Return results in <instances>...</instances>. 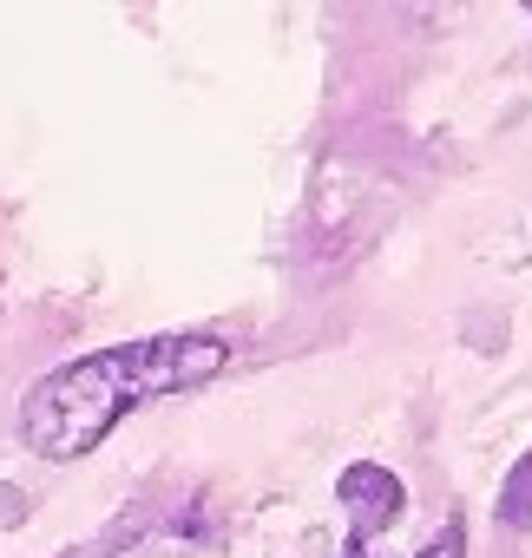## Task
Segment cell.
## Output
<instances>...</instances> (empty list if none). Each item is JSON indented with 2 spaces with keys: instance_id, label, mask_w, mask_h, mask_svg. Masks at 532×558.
Here are the masks:
<instances>
[{
  "instance_id": "obj_5",
  "label": "cell",
  "mask_w": 532,
  "mask_h": 558,
  "mask_svg": "<svg viewBox=\"0 0 532 558\" xmlns=\"http://www.w3.org/2000/svg\"><path fill=\"white\" fill-rule=\"evenodd\" d=\"M519 8H525V21H532V0H519Z\"/></svg>"
},
{
  "instance_id": "obj_2",
  "label": "cell",
  "mask_w": 532,
  "mask_h": 558,
  "mask_svg": "<svg viewBox=\"0 0 532 558\" xmlns=\"http://www.w3.org/2000/svg\"><path fill=\"white\" fill-rule=\"evenodd\" d=\"M342 506L355 512V538H349V558H368V538H388L395 532V519H401V506H408V493H401V480L388 473V466H375V460H355L349 473H342Z\"/></svg>"
},
{
  "instance_id": "obj_4",
  "label": "cell",
  "mask_w": 532,
  "mask_h": 558,
  "mask_svg": "<svg viewBox=\"0 0 532 558\" xmlns=\"http://www.w3.org/2000/svg\"><path fill=\"white\" fill-rule=\"evenodd\" d=\"M414 558H467V519L454 512V519H447V525L434 532V545H421Z\"/></svg>"
},
{
  "instance_id": "obj_3",
  "label": "cell",
  "mask_w": 532,
  "mask_h": 558,
  "mask_svg": "<svg viewBox=\"0 0 532 558\" xmlns=\"http://www.w3.org/2000/svg\"><path fill=\"white\" fill-rule=\"evenodd\" d=\"M499 519L506 525H532V453L506 473V493H499Z\"/></svg>"
},
{
  "instance_id": "obj_1",
  "label": "cell",
  "mask_w": 532,
  "mask_h": 558,
  "mask_svg": "<svg viewBox=\"0 0 532 558\" xmlns=\"http://www.w3.org/2000/svg\"><path fill=\"white\" fill-rule=\"evenodd\" d=\"M230 336L217 329H165V336H138V342H112L93 349L53 375H40L21 401V440L40 460H86L119 421H132L138 408L165 401V395H191L204 381H217L230 368Z\"/></svg>"
}]
</instances>
